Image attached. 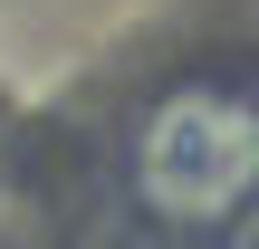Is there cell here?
<instances>
[{"label": "cell", "mask_w": 259, "mask_h": 249, "mask_svg": "<svg viewBox=\"0 0 259 249\" xmlns=\"http://www.w3.org/2000/svg\"><path fill=\"white\" fill-rule=\"evenodd\" d=\"M135 192L154 221L211 230L259 192V106L231 86H173L135 125Z\"/></svg>", "instance_id": "obj_1"}]
</instances>
